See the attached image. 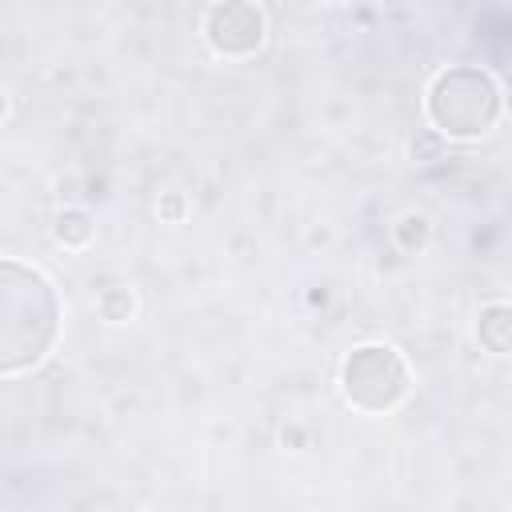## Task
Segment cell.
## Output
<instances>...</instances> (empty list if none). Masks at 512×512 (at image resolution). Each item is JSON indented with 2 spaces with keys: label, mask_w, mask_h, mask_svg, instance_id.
I'll use <instances>...</instances> for the list:
<instances>
[{
  "label": "cell",
  "mask_w": 512,
  "mask_h": 512,
  "mask_svg": "<svg viewBox=\"0 0 512 512\" xmlns=\"http://www.w3.org/2000/svg\"><path fill=\"white\" fill-rule=\"evenodd\" d=\"M204 36L224 56H248L264 44V12L252 0H220L208 12Z\"/></svg>",
  "instance_id": "4"
},
{
  "label": "cell",
  "mask_w": 512,
  "mask_h": 512,
  "mask_svg": "<svg viewBox=\"0 0 512 512\" xmlns=\"http://www.w3.org/2000/svg\"><path fill=\"white\" fill-rule=\"evenodd\" d=\"M396 236H400V248H404V252H416V248L428 244V220H424V216H404V220L396 224Z\"/></svg>",
  "instance_id": "7"
},
{
  "label": "cell",
  "mask_w": 512,
  "mask_h": 512,
  "mask_svg": "<svg viewBox=\"0 0 512 512\" xmlns=\"http://www.w3.org/2000/svg\"><path fill=\"white\" fill-rule=\"evenodd\" d=\"M476 340L488 352H512V304H488L476 316Z\"/></svg>",
  "instance_id": "5"
},
{
  "label": "cell",
  "mask_w": 512,
  "mask_h": 512,
  "mask_svg": "<svg viewBox=\"0 0 512 512\" xmlns=\"http://www.w3.org/2000/svg\"><path fill=\"white\" fill-rule=\"evenodd\" d=\"M88 236H92V224H88L84 212H64V216L56 220V240H60V244H84Z\"/></svg>",
  "instance_id": "6"
},
{
  "label": "cell",
  "mask_w": 512,
  "mask_h": 512,
  "mask_svg": "<svg viewBox=\"0 0 512 512\" xmlns=\"http://www.w3.org/2000/svg\"><path fill=\"white\" fill-rule=\"evenodd\" d=\"M100 312H104L108 320H128V312H132L128 288H108V292L100 296Z\"/></svg>",
  "instance_id": "8"
},
{
  "label": "cell",
  "mask_w": 512,
  "mask_h": 512,
  "mask_svg": "<svg viewBox=\"0 0 512 512\" xmlns=\"http://www.w3.org/2000/svg\"><path fill=\"white\" fill-rule=\"evenodd\" d=\"M344 396L364 412H388L408 392V368L396 348L388 344H360L348 352L340 372Z\"/></svg>",
  "instance_id": "3"
},
{
  "label": "cell",
  "mask_w": 512,
  "mask_h": 512,
  "mask_svg": "<svg viewBox=\"0 0 512 512\" xmlns=\"http://www.w3.org/2000/svg\"><path fill=\"white\" fill-rule=\"evenodd\" d=\"M60 328V300L52 284L20 260L0 264V372H24L44 360Z\"/></svg>",
  "instance_id": "1"
},
{
  "label": "cell",
  "mask_w": 512,
  "mask_h": 512,
  "mask_svg": "<svg viewBox=\"0 0 512 512\" xmlns=\"http://www.w3.org/2000/svg\"><path fill=\"white\" fill-rule=\"evenodd\" d=\"M500 116V88L484 68H448L428 88V120L452 140L484 136Z\"/></svg>",
  "instance_id": "2"
}]
</instances>
